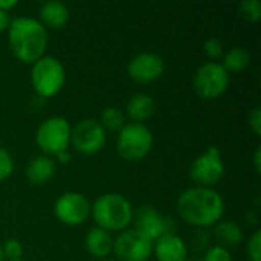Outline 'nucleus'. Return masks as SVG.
<instances>
[{
	"label": "nucleus",
	"instance_id": "7ed1b4c3",
	"mask_svg": "<svg viewBox=\"0 0 261 261\" xmlns=\"http://www.w3.org/2000/svg\"><path fill=\"white\" fill-rule=\"evenodd\" d=\"M132 203L118 193H107L99 196L92 205V217L98 228L107 232L125 231L133 222Z\"/></svg>",
	"mask_w": 261,
	"mask_h": 261
},
{
	"label": "nucleus",
	"instance_id": "20e7f679",
	"mask_svg": "<svg viewBox=\"0 0 261 261\" xmlns=\"http://www.w3.org/2000/svg\"><path fill=\"white\" fill-rule=\"evenodd\" d=\"M31 83L40 98H52L63 89L66 83V70L55 57L44 55L32 64Z\"/></svg>",
	"mask_w": 261,
	"mask_h": 261
},
{
	"label": "nucleus",
	"instance_id": "39448f33",
	"mask_svg": "<svg viewBox=\"0 0 261 261\" xmlns=\"http://www.w3.org/2000/svg\"><path fill=\"white\" fill-rule=\"evenodd\" d=\"M118 153L128 162H138L148 156L153 147V133L144 124L130 122L118 135Z\"/></svg>",
	"mask_w": 261,
	"mask_h": 261
},
{
	"label": "nucleus",
	"instance_id": "f257e3e1",
	"mask_svg": "<svg viewBox=\"0 0 261 261\" xmlns=\"http://www.w3.org/2000/svg\"><path fill=\"white\" fill-rule=\"evenodd\" d=\"M177 213L185 223L203 229L222 220L225 202L214 188L193 187L179 196Z\"/></svg>",
	"mask_w": 261,
	"mask_h": 261
},
{
	"label": "nucleus",
	"instance_id": "a211bd4d",
	"mask_svg": "<svg viewBox=\"0 0 261 261\" xmlns=\"http://www.w3.org/2000/svg\"><path fill=\"white\" fill-rule=\"evenodd\" d=\"M67 20H69V9L64 3L52 0V2H46L41 5L38 21L44 28L60 29V28L66 26Z\"/></svg>",
	"mask_w": 261,
	"mask_h": 261
},
{
	"label": "nucleus",
	"instance_id": "c85d7f7f",
	"mask_svg": "<svg viewBox=\"0 0 261 261\" xmlns=\"http://www.w3.org/2000/svg\"><path fill=\"white\" fill-rule=\"evenodd\" d=\"M15 6H17V0H0V11H3L6 14Z\"/></svg>",
	"mask_w": 261,
	"mask_h": 261
},
{
	"label": "nucleus",
	"instance_id": "6ab92c4d",
	"mask_svg": "<svg viewBox=\"0 0 261 261\" xmlns=\"http://www.w3.org/2000/svg\"><path fill=\"white\" fill-rule=\"evenodd\" d=\"M214 239L217 242V246H222L229 251L231 248H236L242 243L243 231L234 222H219L214 228Z\"/></svg>",
	"mask_w": 261,
	"mask_h": 261
},
{
	"label": "nucleus",
	"instance_id": "dca6fc26",
	"mask_svg": "<svg viewBox=\"0 0 261 261\" xmlns=\"http://www.w3.org/2000/svg\"><path fill=\"white\" fill-rule=\"evenodd\" d=\"M125 110H127L125 116H128L136 124H142L154 115L156 102L151 98V95L139 92L132 95V98L127 101Z\"/></svg>",
	"mask_w": 261,
	"mask_h": 261
},
{
	"label": "nucleus",
	"instance_id": "f8f14e48",
	"mask_svg": "<svg viewBox=\"0 0 261 261\" xmlns=\"http://www.w3.org/2000/svg\"><path fill=\"white\" fill-rule=\"evenodd\" d=\"M133 229L147 237L151 242H156L165 234H174V225L171 219L164 217L151 206H141L136 213H133Z\"/></svg>",
	"mask_w": 261,
	"mask_h": 261
},
{
	"label": "nucleus",
	"instance_id": "5701e85b",
	"mask_svg": "<svg viewBox=\"0 0 261 261\" xmlns=\"http://www.w3.org/2000/svg\"><path fill=\"white\" fill-rule=\"evenodd\" d=\"M2 249H3L5 258H8L9 261L21 260V255H23V245H21L20 240H17V239H8V240L2 245Z\"/></svg>",
	"mask_w": 261,
	"mask_h": 261
},
{
	"label": "nucleus",
	"instance_id": "c9c22d12",
	"mask_svg": "<svg viewBox=\"0 0 261 261\" xmlns=\"http://www.w3.org/2000/svg\"><path fill=\"white\" fill-rule=\"evenodd\" d=\"M15 261H23V260H15Z\"/></svg>",
	"mask_w": 261,
	"mask_h": 261
},
{
	"label": "nucleus",
	"instance_id": "412c9836",
	"mask_svg": "<svg viewBox=\"0 0 261 261\" xmlns=\"http://www.w3.org/2000/svg\"><path fill=\"white\" fill-rule=\"evenodd\" d=\"M125 119H127V116L121 109H118V107H106L101 112V116H99L98 122L104 130L121 132L124 128V125L127 124Z\"/></svg>",
	"mask_w": 261,
	"mask_h": 261
},
{
	"label": "nucleus",
	"instance_id": "aec40b11",
	"mask_svg": "<svg viewBox=\"0 0 261 261\" xmlns=\"http://www.w3.org/2000/svg\"><path fill=\"white\" fill-rule=\"evenodd\" d=\"M251 64V55L245 47H231L226 54H223L222 66L228 73H240Z\"/></svg>",
	"mask_w": 261,
	"mask_h": 261
},
{
	"label": "nucleus",
	"instance_id": "2eb2a0df",
	"mask_svg": "<svg viewBox=\"0 0 261 261\" xmlns=\"http://www.w3.org/2000/svg\"><path fill=\"white\" fill-rule=\"evenodd\" d=\"M84 246L93 258L106 260L113 252V237L110 232L95 226L86 234Z\"/></svg>",
	"mask_w": 261,
	"mask_h": 261
},
{
	"label": "nucleus",
	"instance_id": "4468645a",
	"mask_svg": "<svg viewBox=\"0 0 261 261\" xmlns=\"http://www.w3.org/2000/svg\"><path fill=\"white\" fill-rule=\"evenodd\" d=\"M153 254L158 261H185L188 258V246L177 234H165L153 242Z\"/></svg>",
	"mask_w": 261,
	"mask_h": 261
},
{
	"label": "nucleus",
	"instance_id": "ddd939ff",
	"mask_svg": "<svg viewBox=\"0 0 261 261\" xmlns=\"http://www.w3.org/2000/svg\"><path fill=\"white\" fill-rule=\"evenodd\" d=\"M164 60L153 52H142L133 57L127 66L128 76L138 84H150L164 73Z\"/></svg>",
	"mask_w": 261,
	"mask_h": 261
},
{
	"label": "nucleus",
	"instance_id": "423d86ee",
	"mask_svg": "<svg viewBox=\"0 0 261 261\" xmlns=\"http://www.w3.org/2000/svg\"><path fill=\"white\" fill-rule=\"evenodd\" d=\"M70 124L63 116L47 118L40 124L35 133V142L44 156H57L70 147Z\"/></svg>",
	"mask_w": 261,
	"mask_h": 261
},
{
	"label": "nucleus",
	"instance_id": "b1692460",
	"mask_svg": "<svg viewBox=\"0 0 261 261\" xmlns=\"http://www.w3.org/2000/svg\"><path fill=\"white\" fill-rule=\"evenodd\" d=\"M246 254L249 261H261V231H255L248 240Z\"/></svg>",
	"mask_w": 261,
	"mask_h": 261
},
{
	"label": "nucleus",
	"instance_id": "473e14b6",
	"mask_svg": "<svg viewBox=\"0 0 261 261\" xmlns=\"http://www.w3.org/2000/svg\"><path fill=\"white\" fill-rule=\"evenodd\" d=\"M185 261H205L203 257H188Z\"/></svg>",
	"mask_w": 261,
	"mask_h": 261
},
{
	"label": "nucleus",
	"instance_id": "0eeeda50",
	"mask_svg": "<svg viewBox=\"0 0 261 261\" xmlns=\"http://www.w3.org/2000/svg\"><path fill=\"white\" fill-rule=\"evenodd\" d=\"M193 86L202 99H217L229 87V73L222 63L208 61L196 70Z\"/></svg>",
	"mask_w": 261,
	"mask_h": 261
},
{
	"label": "nucleus",
	"instance_id": "1a4fd4ad",
	"mask_svg": "<svg viewBox=\"0 0 261 261\" xmlns=\"http://www.w3.org/2000/svg\"><path fill=\"white\" fill-rule=\"evenodd\" d=\"M107 135L96 119H83L70 130V145L81 154H95L106 145Z\"/></svg>",
	"mask_w": 261,
	"mask_h": 261
},
{
	"label": "nucleus",
	"instance_id": "f704fd0d",
	"mask_svg": "<svg viewBox=\"0 0 261 261\" xmlns=\"http://www.w3.org/2000/svg\"><path fill=\"white\" fill-rule=\"evenodd\" d=\"M102 261H118V260H102Z\"/></svg>",
	"mask_w": 261,
	"mask_h": 261
},
{
	"label": "nucleus",
	"instance_id": "a878e982",
	"mask_svg": "<svg viewBox=\"0 0 261 261\" xmlns=\"http://www.w3.org/2000/svg\"><path fill=\"white\" fill-rule=\"evenodd\" d=\"M14 171V159L12 156L0 147V182L6 180Z\"/></svg>",
	"mask_w": 261,
	"mask_h": 261
},
{
	"label": "nucleus",
	"instance_id": "cd10ccee",
	"mask_svg": "<svg viewBox=\"0 0 261 261\" xmlns=\"http://www.w3.org/2000/svg\"><path fill=\"white\" fill-rule=\"evenodd\" d=\"M248 121H249V127H251V130H252L257 136H260L261 135V109L260 107H254V109H252V112L249 113Z\"/></svg>",
	"mask_w": 261,
	"mask_h": 261
},
{
	"label": "nucleus",
	"instance_id": "393cba45",
	"mask_svg": "<svg viewBox=\"0 0 261 261\" xmlns=\"http://www.w3.org/2000/svg\"><path fill=\"white\" fill-rule=\"evenodd\" d=\"M203 50H205L206 57H208L210 60H213V61L223 57V44H222V41H220L219 38H216V37H211V38H208V40L205 41Z\"/></svg>",
	"mask_w": 261,
	"mask_h": 261
},
{
	"label": "nucleus",
	"instance_id": "4be33fe9",
	"mask_svg": "<svg viewBox=\"0 0 261 261\" xmlns=\"http://www.w3.org/2000/svg\"><path fill=\"white\" fill-rule=\"evenodd\" d=\"M240 14L246 21L257 23L261 18L260 0H245L240 3Z\"/></svg>",
	"mask_w": 261,
	"mask_h": 261
},
{
	"label": "nucleus",
	"instance_id": "9b49d317",
	"mask_svg": "<svg viewBox=\"0 0 261 261\" xmlns=\"http://www.w3.org/2000/svg\"><path fill=\"white\" fill-rule=\"evenodd\" d=\"M54 211L61 223L69 226H78L90 217L92 205L84 194L69 191L57 199Z\"/></svg>",
	"mask_w": 261,
	"mask_h": 261
},
{
	"label": "nucleus",
	"instance_id": "9d476101",
	"mask_svg": "<svg viewBox=\"0 0 261 261\" xmlns=\"http://www.w3.org/2000/svg\"><path fill=\"white\" fill-rule=\"evenodd\" d=\"M113 252L118 261H148L153 254V242L136 229H125L113 240Z\"/></svg>",
	"mask_w": 261,
	"mask_h": 261
},
{
	"label": "nucleus",
	"instance_id": "2f4dec72",
	"mask_svg": "<svg viewBox=\"0 0 261 261\" xmlns=\"http://www.w3.org/2000/svg\"><path fill=\"white\" fill-rule=\"evenodd\" d=\"M55 158H57V159H58V162H61V164H67V162L70 161V154H69V151H63V153L57 154Z\"/></svg>",
	"mask_w": 261,
	"mask_h": 261
},
{
	"label": "nucleus",
	"instance_id": "bb28decb",
	"mask_svg": "<svg viewBox=\"0 0 261 261\" xmlns=\"http://www.w3.org/2000/svg\"><path fill=\"white\" fill-rule=\"evenodd\" d=\"M205 261H232L231 252L222 246H211L206 249V254L203 257Z\"/></svg>",
	"mask_w": 261,
	"mask_h": 261
},
{
	"label": "nucleus",
	"instance_id": "7c9ffc66",
	"mask_svg": "<svg viewBox=\"0 0 261 261\" xmlns=\"http://www.w3.org/2000/svg\"><path fill=\"white\" fill-rule=\"evenodd\" d=\"M254 168L257 173L261 171V148H257L254 153Z\"/></svg>",
	"mask_w": 261,
	"mask_h": 261
},
{
	"label": "nucleus",
	"instance_id": "c756f323",
	"mask_svg": "<svg viewBox=\"0 0 261 261\" xmlns=\"http://www.w3.org/2000/svg\"><path fill=\"white\" fill-rule=\"evenodd\" d=\"M9 17H8V14L6 12H3V11H0V32H3L5 29H8V26H9Z\"/></svg>",
	"mask_w": 261,
	"mask_h": 261
},
{
	"label": "nucleus",
	"instance_id": "72a5a7b5",
	"mask_svg": "<svg viewBox=\"0 0 261 261\" xmlns=\"http://www.w3.org/2000/svg\"><path fill=\"white\" fill-rule=\"evenodd\" d=\"M0 261H5V255H3V249H2V245H0Z\"/></svg>",
	"mask_w": 261,
	"mask_h": 261
},
{
	"label": "nucleus",
	"instance_id": "f03ea898",
	"mask_svg": "<svg viewBox=\"0 0 261 261\" xmlns=\"http://www.w3.org/2000/svg\"><path fill=\"white\" fill-rule=\"evenodd\" d=\"M8 41L12 55L18 61L34 64L37 60L44 57L47 47V31L35 18L17 17L9 21Z\"/></svg>",
	"mask_w": 261,
	"mask_h": 261
},
{
	"label": "nucleus",
	"instance_id": "6e6552de",
	"mask_svg": "<svg viewBox=\"0 0 261 261\" xmlns=\"http://www.w3.org/2000/svg\"><path fill=\"white\" fill-rule=\"evenodd\" d=\"M225 174V164L222 159V151L219 147H208L200 156L194 159L191 164L190 176L197 187L213 188L216 184L222 180Z\"/></svg>",
	"mask_w": 261,
	"mask_h": 261
},
{
	"label": "nucleus",
	"instance_id": "f3484780",
	"mask_svg": "<svg viewBox=\"0 0 261 261\" xmlns=\"http://www.w3.org/2000/svg\"><path fill=\"white\" fill-rule=\"evenodd\" d=\"M57 171V164L52 158L40 154L35 156L26 167V177L32 185L47 184Z\"/></svg>",
	"mask_w": 261,
	"mask_h": 261
}]
</instances>
